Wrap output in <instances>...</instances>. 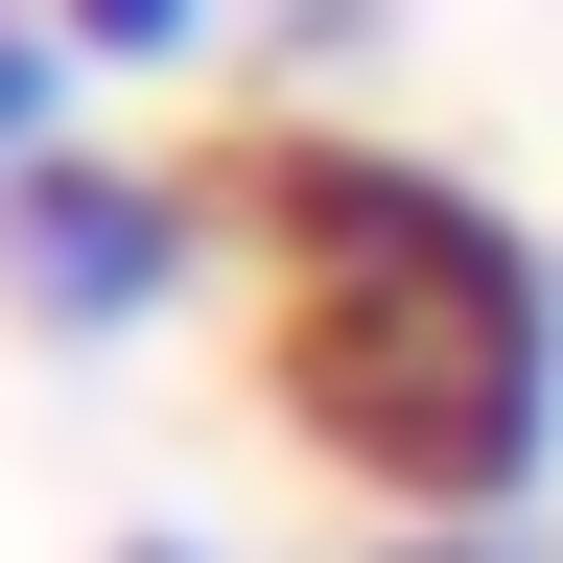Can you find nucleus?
I'll use <instances>...</instances> for the list:
<instances>
[{
  "mask_svg": "<svg viewBox=\"0 0 563 563\" xmlns=\"http://www.w3.org/2000/svg\"><path fill=\"white\" fill-rule=\"evenodd\" d=\"M235 235H258V352L282 422L376 493V517H540L563 470V258L470 165H399L352 118L235 141Z\"/></svg>",
  "mask_w": 563,
  "mask_h": 563,
  "instance_id": "1",
  "label": "nucleus"
},
{
  "mask_svg": "<svg viewBox=\"0 0 563 563\" xmlns=\"http://www.w3.org/2000/svg\"><path fill=\"white\" fill-rule=\"evenodd\" d=\"M352 563H563V540H540V517H376Z\"/></svg>",
  "mask_w": 563,
  "mask_h": 563,
  "instance_id": "5",
  "label": "nucleus"
},
{
  "mask_svg": "<svg viewBox=\"0 0 563 563\" xmlns=\"http://www.w3.org/2000/svg\"><path fill=\"white\" fill-rule=\"evenodd\" d=\"M188 282H211V188L141 165V141H47V165L0 188V306L47 352H141Z\"/></svg>",
  "mask_w": 563,
  "mask_h": 563,
  "instance_id": "2",
  "label": "nucleus"
},
{
  "mask_svg": "<svg viewBox=\"0 0 563 563\" xmlns=\"http://www.w3.org/2000/svg\"><path fill=\"white\" fill-rule=\"evenodd\" d=\"M47 141H95V47H70L47 0H0V188H24Z\"/></svg>",
  "mask_w": 563,
  "mask_h": 563,
  "instance_id": "3",
  "label": "nucleus"
},
{
  "mask_svg": "<svg viewBox=\"0 0 563 563\" xmlns=\"http://www.w3.org/2000/svg\"><path fill=\"white\" fill-rule=\"evenodd\" d=\"M70 47H95V95H165V70H211L235 47V0H47Z\"/></svg>",
  "mask_w": 563,
  "mask_h": 563,
  "instance_id": "4",
  "label": "nucleus"
},
{
  "mask_svg": "<svg viewBox=\"0 0 563 563\" xmlns=\"http://www.w3.org/2000/svg\"><path fill=\"white\" fill-rule=\"evenodd\" d=\"M118 563H211V540H188V517H141V540H118Z\"/></svg>",
  "mask_w": 563,
  "mask_h": 563,
  "instance_id": "6",
  "label": "nucleus"
}]
</instances>
